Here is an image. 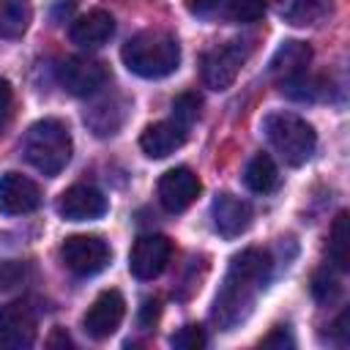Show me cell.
Segmentation results:
<instances>
[{"label": "cell", "instance_id": "obj_1", "mask_svg": "<svg viewBox=\"0 0 350 350\" xmlns=\"http://www.w3.org/2000/svg\"><path fill=\"white\" fill-rule=\"evenodd\" d=\"M271 254L262 249H243L232 257L230 271L216 293L213 301V323L221 331H232L238 323H243L254 306L257 293L271 279Z\"/></svg>", "mask_w": 350, "mask_h": 350}, {"label": "cell", "instance_id": "obj_2", "mask_svg": "<svg viewBox=\"0 0 350 350\" xmlns=\"http://www.w3.org/2000/svg\"><path fill=\"white\" fill-rule=\"evenodd\" d=\"M120 57L131 74L142 79H161L178 68L180 44L164 30H142L123 44Z\"/></svg>", "mask_w": 350, "mask_h": 350}, {"label": "cell", "instance_id": "obj_3", "mask_svg": "<svg viewBox=\"0 0 350 350\" xmlns=\"http://www.w3.org/2000/svg\"><path fill=\"white\" fill-rule=\"evenodd\" d=\"M71 153H74V142H71L68 126L57 118L36 120L22 137V156L27 159V164H33L38 172L49 178L66 170V164L71 161Z\"/></svg>", "mask_w": 350, "mask_h": 350}, {"label": "cell", "instance_id": "obj_4", "mask_svg": "<svg viewBox=\"0 0 350 350\" xmlns=\"http://www.w3.org/2000/svg\"><path fill=\"white\" fill-rule=\"evenodd\" d=\"M262 131H265L271 148L290 167L306 164L312 159L314 148H317V134H314L312 123H306L295 112H271V115H265Z\"/></svg>", "mask_w": 350, "mask_h": 350}, {"label": "cell", "instance_id": "obj_5", "mask_svg": "<svg viewBox=\"0 0 350 350\" xmlns=\"http://www.w3.org/2000/svg\"><path fill=\"white\" fill-rule=\"evenodd\" d=\"M246 44L243 41H227V44H219L213 49H208L202 55V82L205 88L211 90H227L238 74H241V66L246 63Z\"/></svg>", "mask_w": 350, "mask_h": 350}, {"label": "cell", "instance_id": "obj_6", "mask_svg": "<svg viewBox=\"0 0 350 350\" xmlns=\"http://www.w3.org/2000/svg\"><path fill=\"white\" fill-rule=\"evenodd\" d=\"M109 243L98 235H71L60 246L63 265L77 276H93L109 265Z\"/></svg>", "mask_w": 350, "mask_h": 350}, {"label": "cell", "instance_id": "obj_7", "mask_svg": "<svg viewBox=\"0 0 350 350\" xmlns=\"http://www.w3.org/2000/svg\"><path fill=\"white\" fill-rule=\"evenodd\" d=\"M57 82L71 96H93L107 85V68L88 55H71L57 63Z\"/></svg>", "mask_w": 350, "mask_h": 350}, {"label": "cell", "instance_id": "obj_8", "mask_svg": "<svg viewBox=\"0 0 350 350\" xmlns=\"http://www.w3.org/2000/svg\"><path fill=\"white\" fill-rule=\"evenodd\" d=\"M172 257V241L167 235H159V232H148V235H139L134 243H131V252H129V271L148 282V279H156L167 262Z\"/></svg>", "mask_w": 350, "mask_h": 350}, {"label": "cell", "instance_id": "obj_9", "mask_svg": "<svg viewBox=\"0 0 350 350\" xmlns=\"http://www.w3.org/2000/svg\"><path fill=\"white\" fill-rule=\"evenodd\" d=\"M126 314V301L118 290H101L82 317V328L90 339H107L118 331Z\"/></svg>", "mask_w": 350, "mask_h": 350}, {"label": "cell", "instance_id": "obj_10", "mask_svg": "<svg viewBox=\"0 0 350 350\" xmlns=\"http://www.w3.org/2000/svg\"><path fill=\"white\" fill-rule=\"evenodd\" d=\"M36 342V312L27 301H11L0 306V345L25 350Z\"/></svg>", "mask_w": 350, "mask_h": 350}, {"label": "cell", "instance_id": "obj_11", "mask_svg": "<svg viewBox=\"0 0 350 350\" xmlns=\"http://www.w3.org/2000/svg\"><path fill=\"white\" fill-rule=\"evenodd\" d=\"M200 191L202 183L189 167H172L159 178V202L170 213H183Z\"/></svg>", "mask_w": 350, "mask_h": 350}, {"label": "cell", "instance_id": "obj_12", "mask_svg": "<svg viewBox=\"0 0 350 350\" xmlns=\"http://www.w3.org/2000/svg\"><path fill=\"white\" fill-rule=\"evenodd\" d=\"M55 211H57L66 221H90V219H98V216L107 213V197H104L96 186L77 183V186L66 189V191L57 197Z\"/></svg>", "mask_w": 350, "mask_h": 350}, {"label": "cell", "instance_id": "obj_13", "mask_svg": "<svg viewBox=\"0 0 350 350\" xmlns=\"http://www.w3.org/2000/svg\"><path fill=\"white\" fill-rule=\"evenodd\" d=\"M38 205H41V189L36 180L19 172L0 175V213L22 216V213H33Z\"/></svg>", "mask_w": 350, "mask_h": 350}, {"label": "cell", "instance_id": "obj_14", "mask_svg": "<svg viewBox=\"0 0 350 350\" xmlns=\"http://www.w3.org/2000/svg\"><path fill=\"white\" fill-rule=\"evenodd\" d=\"M211 219H213V230L221 238H238L252 224V205L243 202L241 197L219 194L211 202Z\"/></svg>", "mask_w": 350, "mask_h": 350}, {"label": "cell", "instance_id": "obj_15", "mask_svg": "<svg viewBox=\"0 0 350 350\" xmlns=\"http://www.w3.org/2000/svg\"><path fill=\"white\" fill-rule=\"evenodd\" d=\"M186 134L189 129L180 126L178 120H159V123H150L142 137H139V148L148 159H164L170 153H175L183 142H186Z\"/></svg>", "mask_w": 350, "mask_h": 350}, {"label": "cell", "instance_id": "obj_16", "mask_svg": "<svg viewBox=\"0 0 350 350\" xmlns=\"http://www.w3.org/2000/svg\"><path fill=\"white\" fill-rule=\"evenodd\" d=\"M112 33H115V19H112L109 11H101V8L88 11L79 19H74L71 22V30H68L71 41L79 44V46H85V49H93V46L107 44L112 38Z\"/></svg>", "mask_w": 350, "mask_h": 350}, {"label": "cell", "instance_id": "obj_17", "mask_svg": "<svg viewBox=\"0 0 350 350\" xmlns=\"http://www.w3.org/2000/svg\"><path fill=\"white\" fill-rule=\"evenodd\" d=\"M126 112H129L126 98H120V96H104V98L93 101L85 109V126L96 137H109V134H115L123 126Z\"/></svg>", "mask_w": 350, "mask_h": 350}, {"label": "cell", "instance_id": "obj_18", "mask_svg": "<svg viewBox=\"0 0 350 350\" xmlns=\"http://www.w3.org/2000/svg\"><path fill=\"white\" fill-rule=\"evenodd\" d=\"M309 63H312V46L306 41H282L279 49L273 52L271 63H268V71L279 82H284V79L306 74Z\"/></svg>", "mask_w": 350, "mask_h": 350}, {"label": "cell", "instance_id": "obj_19", "mask_svg": "<svg viewBox=\"0 0 350 350\" xmlns=\"http://www.w3.org/2000/svg\"><path fill=\"white\" fill-rule=\"evenodd\" d=\"M243 183L254 191V194H271L279 186V170L273 164V159L268 153H257L246 170H243Z\"/></svg>", "mask_w": 350, "mask_h": 350}, {"label": "cell", "instance_id": "obj_20", "mask_svg": "<svg viewBox=\"0 0 350 350\" xmlns=\"http://www.w3.org/2000/svg\"><path fill=\"white\" fill-rule=\"evenodd\" d=\"M30 22H33L30 0H0V36L3 38L25 36Z\"/></svg>", "mask_w": 350, "mask_h": 350}, {"label": "cell", "instance_id": "obj_21", "mask_svg": "<svg viewBox=\"0 0 350 350\" xmlns=\"http://www.w3.org/2000/svg\"><path fill=\"white\" fill-rule=\"evenodd\" d=\"M328 257L339 271L350 268V219L347 211H339L334 224H331V235H328Z\"/></svg>", "mask_w": 350, "mask_h": 350}, {"label": "cell", "instance_id": "obj_22", "mask_svg": "<svg viewBox=\"0 0 350 350\" xmlns=\"http://www.w3.org/2000/svg\"><path fill=\"white\" fill-rule=\"evenodd\" d=\"M331 8V0H293L287 8V22L290 25H312L325 16Z\"/></svg>", "mask_w": 350, "mask_h": 350}, {"label": "cell", "instance_id": "obj_23", "mask_svg": "<svg viewBox=\"0 0 350 350\" xmlns=\"http://www.w3.org/2000/svg\"><path fill=\"white\" fill-rule=\"evenodd\" d=\"M200 109H202V98L194 90H186L172 98V120H178L186 129L200 118Z\"/></svg>", "mask_w": 350, "mask_h": 350}, {"label": "cell", "instance_id": "obj_24", "mask_svg": "<svg viewBox=\"0 0 350 350\" xmlns=\"http://www.w3.org/2000/svg\"><path fill=\"white\" fill-rule=\"evenodd\" d=\"M339 293H342V284H339V279L328 268H323V271H317L312 276V295H314V301L334 304L339 298Z\"/></svg>", "mask_w": 350, "mask_h": 350}, {"label": "cell", "instance_id": "obj_25", "mask_svg": "<svg viewBox=\"0 0 350 350\" xmlns=\"http://www.w3.org/2000/svg\"><path fill=\"white\" fill-rule=\"evenodd\" d=\"M224 14L232 22H257L265 14V0H227Z\"/></svg>", "mask_w": 350, "mask_h": 350}, {"label": "cell", "instance_id": "obj_26", "mask_svg": "<svg viewBox=\"0 0 350 350\" xmlns=\"http://www.w3.org/2000/svg\"><path fill=\"white\" fill-rule=\"evenodd\" d=\"M170 345L178 350H200V347H205V334L200 325H183L172 334Z\"/></svg>", "mask_w": 350, "mask_h": 350}, {"label": "cell", "instance_id": "obj_27", "mask_svg": "<svg viewBox=\"0 0 350 350\" xmlns=\"http://www.w3.org/2000/svg\"><path fill=\"white\" fill-rule=\"evenodd\" d=\"M25 279V265L16 260H5L0 262V290H11Z\"/></svg>", "mask_w": 350, "mask_h": 350}, {"label": "cell", "instance_id": "obj_28", "mask_svg": "<svg viewBox=\"0 0 350 350\" xmlns=\"http://www.w3.org/2000/svg\"><path fill=\"white\" fill-rule=\"evenodd\" d=\"M14 115V88L5 77H0V129L11 120Z\"/></svg>", "mask_w": 350, "mask_h": 350}, {"label": "cell", "instance_id": "obj_29", "mask_svg": "<svg viewBox=\"0 0 350 350\" xmlns=\"http://www.w3.org/2000/svg\"><path fill=\"white\" fill-rule=\"evenodd\" d=\"M224 3L227 0H189V11L197 14V16H211L219 8H224Z\"/></svg>", "mask_w": 350, "mask_h": 350}, {"label": "cell", "instance_id": "obj_30", "mask_svg": "<svg viewBox=\"0 0 350 350\" xmlns=\"http://www.w3.org/2000/svg\"><path fill=\"white\" fill-rule=\"evenodd\" d=\"M156 317H159V301L148 298V301L142 304V309H139V325H142V328H148V325H153V323H156Z\"/></svg>", "mask_w": 350, "mask_h": 350}, {"label": "cell", "instance_id": "obj_31", "mask_svg": "<svg viewBox=\"0 0 350 350\" xmlns=\"http://www.w3.org/2000/svg\"><path fill=\"white\" fill-rule=\"evenodd\" d=\"M262 345H265V347H273V345H276V347H284V345L290 347V345H293V336H290L284 328H276L273 334H268V336L262 339Z\"/></svg>", "mask_w": 350, "mask_h": 350}, {"label": "cell", "instance_id": "obj_32", "mask_svg": "<svg viewBox=\"0 0 350 350\" xmlns=\"http://www.w3.org/2000/svg\"><path fill=\"white\" fill-rule=\"evenodd\" d=\"M331 328H334V334H336V336H342V339H339V345H345V342H347V309L334 320V325H331Z\"/></svg>", "mask_w": 350, "mask_h": 350}, {"label": "cell", "instance_id": "obj_33", "mask_svg": "<svg viewBox=\"0 0 350 350\" xmlns=\"http://www.w3.org/2000/svg\"><path fill=\"white\" fill-rule=\"evenodd\" d=\"M55 345H63V347L68 345V347H71V339H68L63 331H55V334L49 336V347H55Z\"/></svg>", "mask_w": 350, "mask_h": 350}]
</instances>
